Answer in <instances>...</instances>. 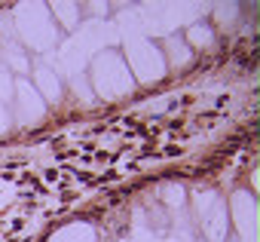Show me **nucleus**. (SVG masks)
Masks as SVG:
<instances>
[{
  "label": "nucleus",
  "instance_id": "nucleus-1",
  "mask_svg": "<svg viewBox=\"0 0 260 242\" xmlns=\"http://www.w3.org/2000/svg\"><path fill=\"white\" fill-rule=\"evenodd\" d=\"M37 92L43 95V101H58L61 98V83H58V77L52 80L49 77V68H37Z\"/></svg>",
  "mask_w": 260,
  "mask_h": 242
},
{
  "label": "nucleus",
  "instance_id": "nucleus-3",
  "mask_svg": "<svg viewBox=\"0 0 260 242\" xmlns=\"http://www.w3.org/2000/svg\"><path fill=\"white\" fill-rule=\"evenodd\" d=\"M10 126V110H7V104L0 101V129H7Z\"/></svg>",
  "mask_w": 260,
  "mask_h": 242
},
{
  "label": "nucleus",
  "instance_id": "nucleus-2",
  "mask_svg": "<svg viewBox=\"0 0 260 242\" xmlns=\"http://www.w3.org/2000/svg\"><path fill=\"white\" fill-rule=\"evenodd\" d=\"M49 10H52V16H61V19H64V22H61L64 28H74V25H77V13H80V10H77L74 4H52Z\"/></svg>",
  "mask_w": 260,
  "mask_h": 242
}]
</instances>
